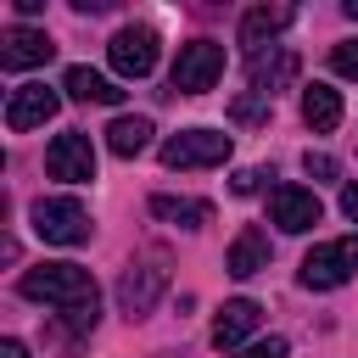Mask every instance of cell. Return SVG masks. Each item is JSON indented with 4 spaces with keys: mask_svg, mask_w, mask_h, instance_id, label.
Segmentation results:
<instances>
[{
    "mask_svg": "<svg viewBox=\"0 0 358 358\" xmlns=\"http://www.w3.org/2000/svg\"><path fill=\"white\" fill-rule=\"evenodd\" d=\"M157 296H162V268H151V263L123 268V280H117V308H123L129 319L151 313V308H157Z\"/></svg>",
    "mask_w": 358,
    "mask_h": 358,
    "instance_id": "12",
    "label": "cell"
},
{
    "mask_svg": "<svg viewBox=\"0 0 358 358\" xmlns=\"http://www.w3.org/2000/svg\"><path fill=\"white\" fill-rule=\"evenodd\" d=\"M0 358H28V347H22L17 336H11V341H0Z\"/></svg>",
    "mask_w": 358,
    "mask_h": 358,
    "instance_id": "27",
    "label": "cell"
},
{
    "mask_svg": "<svg viewBox=\"0 0 358 358\" xmlns=\"http://www.w3.org/2000/svg\"><path fill=\"white\" fill-rule=\"evenodd\" d=\"M296 78V56L285 45H268V56H252V95L274 101V90H285Z\"/></svg>",
    "mask_w": 358,
    "mask_h": 358,
    "instance_id": "14",
    "label": "cell"
},
{
    "mask_svg": "<svg viewBox=\"0 0 358 358\" xmlns=\"http://www.w3.org/2000/svg\"><path fill=\"white\" fill-rule=\"evenodd\" d=\"M341 213L358 224V185H347V190H341Z\"/></svg>",
    "mask_w": 358,
    "mask_h": 358,
    "instance_id": "26",
    "label": "cell"
},
{
    "mask_svg": "<svg viewBox=\"0 0 358 358\" xmlns=\"http://www.w3.org/2000/svg\"><path fill=\"white\" fill-rule=\"evenodd\" d=\"M341 11H347V17H352V22H358V0H341Z\"/></svg>",
    "mask_w": 358,
    "mask_h": 358,
    "instance_id": "28",
    "label": "cell"
},
{
    "mask_svg": "<svg viewBox=\"0 0 358 358\" xmlns=\"http://www.w3.org/2000/svg\"><path fill=\"white\" fill-rule=\"evenodd\" d=\"M106 62H112V73H123V78H145V73L157 67V28H145V22L117 28V34L106 39Z\"/></svg>",
    "mask_w": 358,
    "mask_h": 358,
    "instance_id": "6",
    "label": "cell"
},
{
    "mask_svg": "<svg viewBox=\"0 0 358 358\" xmlns=\"http://www.w3.org/2000/svg\"><path fill=\"white\" fill-rule=\"evenodd\" d=\"M257 302L252 296H235V302H224L218 308V319H213V347L218 352H235V347H246V336L257 330Z\"/></svg>",
    "mask_w": 358,
    "mask_h": 358,
    "instance_id": "11",
    "label": "cell"
},
{
    "mask_svg": "<svg viewBox=\"0 0 358 358\" xmlns=\"http://www.w3.org/2000/svg\"><path fill=\"white\" fill-rule=\"evenodd\" d=\"M62 90H67L73 101H95V106H117V101H123V90H117V84H112L106 73H95V67H84V62L62 73Z\"/></svg>",
    "mask_w": 358,
    "mask_h": 358,
    "instance_id": "15",
    "label": "cell"
},
{
    "mask_svg": "<svg viewBox=\"0 0 358 358\" xmlns=\"http://www.w3.org/2000/svg\"><path fill=\"white\" fill-rule=\"evenodd\" d=\"M302 168H308L313 179H336V157H324V151H308V157H302Z\"/></svg>",
    "mask_w": 358,
    "mask_h": 358,
    "instance_id": "24",
    "label": "cell"
},
{
    "mask_svg": "<svg viewBox=\"0 0 358 358\" xmlns=\"http://www.w3.org/2000/svg\"><path fill=\"white\" fill-rule=\"evenodd\" d=\"M28 218H34V235L45 246H78V241H90V213H84L78 196H39L28 207Z\"/></svg>",
    "mask_w": 358,
    "mask_h": 358,
    "instance_id": "2",
    "label": "cell"
},
{
    "mask_svg": "<svg viewBox=\"0 0 358 358\" xmlns=\"http://www.w3.org/2000/svg\"><path fill=\"white\" fill-rule=\"evenodd\" d=\"M224 268H229L235 280H252L257 268H268V235H263V229H241V235L229 241Z\"/></svg>",
    "mask_w": 358,
    "mask_h": 358,
    "instance_id": "16",
    "label": "cell"
},
{
    "mask_svg": "<svg viewBox=\"0 0 358 358\" xmlns=\"http://www.w3.org/2000/svg\"><path fill=\"white\" fill-rule=\"evenodd\" d=\"M229 157V134L224 129H179L173 140H162V162L168 168H218Z\"/></svg>",
    "mask_w": 358,
    "mask_h": 358,
    "instance_id": "5",
    "label": "cell"
},
{
    "mask_svg": "<svg viewBox=\"0 0 358 358\" xmlns=\"http://www.w3.org/2000/svg\"><path fill=\"white\" fill-rule=\"evenodd\" d=\"M218 78H224V45H218V39H190V45H179L173 73H168V90H173V95H201V90H213Z\"/></svg>",
    "mask_w": 358,
    "mask_h": 358,
    "instance_id": "4",
    "label": "cell"
},
{
    "mask_svg": "<svg viewBox=\"0 0 358 358\" xmlns=\"http://www.w3.org/2000/svg\"><path fill=\"white\" fill-rule=\"evenodd\" d=\"M45 168H50V179H67V185L95 179V145H90V134H78V129L56 134L45 145Z\"/></svg>",
    "mask_w": 358,
    "mask_h": 358,
    "instance_id": "8",
    "label": "cell"
},
{
    "mask_svg": "<svg viewBox=\"0 0 358 358\" xmlns=\"http://www.w3.org/2000/svg\"><path fill=\"white\" fill-rule=\"evenodd\" d=\"M151 213L179 224V229H201L213 218V201H196V196H151Z\"/></svg>",
    "mask_w": 358,
    "mask_h": 358,
    "instance_id": "18",
    "label": "cell"
},
{
    "mask_svg": "<svg viewBox=\"0 0 358 358\" xmlns=\"http://www.w3.org/2000/svg\"><path fill=\"white\" fill-rule=\"evenodd\" d=\"M352 274H358V235L319 241V246L302 257V268H296V280H302L308 291H336V285H347Z\"/></svg>",
    "mask_w": 358,
    "mask_h": 358,
    "instance_id": "3",
    "label": "cell"
},
{
    "mask_svg": "<svg viewBox=\"0 0 358 358\" xmlns=\"http://www.w3.org/2000/svg\"><path fill=\"white\" fill-rule=\"evenodd\" d=\"M257 179H263L257 168H241V173H235V190H241V196H252V190H257Z\"/></svg>",
    "mask_w": 358,
    "mask_h": 358,
    "instance_id": "25",
    "label": "cell"
},
{
    "mask_svg": "<svg viewBox=\"0 0 358 358\" xmlns=\"http://www.w3.org/2000/svg\"><path fill=\"white\" fill-rule=\"evenodd\" d=\"M50 56H56V45H50V34H39V28H6V34H0V67H6V73L45 67Z\"/></svg>",
    "mask_w": 358,
    "mask_h": 358,
    "instance_id": "10",
    "label": "cell"
},
{
    "mask_svg": "<svg viewBox=\"0 0 358 358\" xmlns=\"http://www.w3.org/2000/svg\"><path fill=\"white\" fill-rule=\"evenodd\" d=\"M106 145H112V157H140L151 145V117H112Z\"/></svg>",
    "mask_w": 358,
    "mask_h": 358,
    "instance_id": "19",
    "label": "cell"
},
{
    "mask_svg": "<svg viewBox=\"0 0 358 358\" xmlns=\"http://www.w3.org/2000/svg\"><path fill=\"white\" fill-rule=\"evenodd\" d=\"M229 117H235V123H257V117H268V101H263V95H241V101L229 106Z\"/></svg>",
    "mask_w": 358,
    "mask_h": 358,
    "instance_id": "22",
    "label": "cell"
},
{
    "mask_svg": "<svg viewBox=\"0 0 358 358\" xmlns=\"http://www.w3.org/2000/svg\"><path fill=\"white\" fill-rule=\"evenodd\" d=\"M22 296L28 302H50V308L67 313V308H78V302H90L101 291H95L90 268H78V263H39V268L22 274Z\"/></svg>",
    "mask_w": 358,
    "mask_h": 358,
    "instance_id": "1",
    "label": "cell"
},
{
    "mask_svg": "<svg viewBox=\"0 0 358 358\" xmlns=\"http://www.w3.org/2000/svg\"><path fill=\"white\" fill-rule=\"evenodd\" d=\"M268 218H274L285 235H302V229H313V224L324 218V207H319V196L302 190V185H274V190H268Z\"/></svg>",
    "mask_w": 358,
    "mask_h": 358,
    "instance_id": "9",
    "label": "cell"
},
{
    "mask_svg": "<svg viewBox=\"0 0 358 358\" xmlns=\"http://www.w3.org/2000/svg\"><path fill=\"white\" fill-rule=\"evenodd\" d=\"M241 358H285V336H263V341H246Z\"/></svg>",
    "mask_w": 358,
    "mask_h": 358,
    "instance_id": "23",
    "label": "cell"
},
{
    "mask_svg": "<svg viewBox=\"0 0 358 358\" xmlns=\"http://www.w3.org/2000/svg\"><path fill=\"white\" fill-rule=\"evenodd\" d=\"M302 123H308L313 134H330V129L341 123V95H336L330 84H308V90H302Z\"/></svg>",
    "mask_w": 358,
    "mask_h": 358,
    "instance_id": "17",
    "label": "cell"
},
{
    "mask_svg": "<svg viewBox=\"0 0 358 358\" xmlns=\"http://www.w3.org/2000/svg\"><path fill=\"white\" fill-rule=\"evenodd\" d=\"M95 319H101V296H90V302L67 308V313H62V330H67V336H90V330H95Z\"/></svg>",
    "mask_w": 358,
    "mask_h": 358,
    "instance_id": "20",
    "label": "cell"
},
{
    "mask_svg": "<svg viewBox=\"0 0 358 358\" xmlns=\"http://www.w3.org/2000/svg\"><path fill=\"white\" fill-rule=\"evenodd\" d=\"M56 106H62V95H56L50 84L28 78V84H17V90L6 95V129H11V134H28V129L50 123V117H56Z\"/></svg>",
    "mask_w": 358,
    "mask_h": 358,
    "instance_id": "7",
    "label": "cell"
},
{
    "mask_svg": "<svg viewBox=\"0 0 358 358\" xmlns=\"http://www.w3.org/2000/svg\"><path fill=\"white\" fill-rule=\"evenodd\" d=\"M291 17H296L291 6H252V11L241 17V45H246V56H263V50H268V39H274Z\"/></svg>",
    "mask_w": 358,
    "mask_h": 358,
    "instance_id": "13",
    "label": "cell"
},
{
    "mask_svg": "<svg viewBox=\"0 0 358 358\" xmlns=\"http://www.w3.org/2000/svg\"><path fill=\"white\" fill-rule=\"evenodd\" d=\"M330 73H341V78H358V39H341V45L330 50Z\"/></svg>",
    "mask_w": 358,
    "mask_h": 358,
    "instance_id": "21",
    "label": "cell"
}]
</instances>
